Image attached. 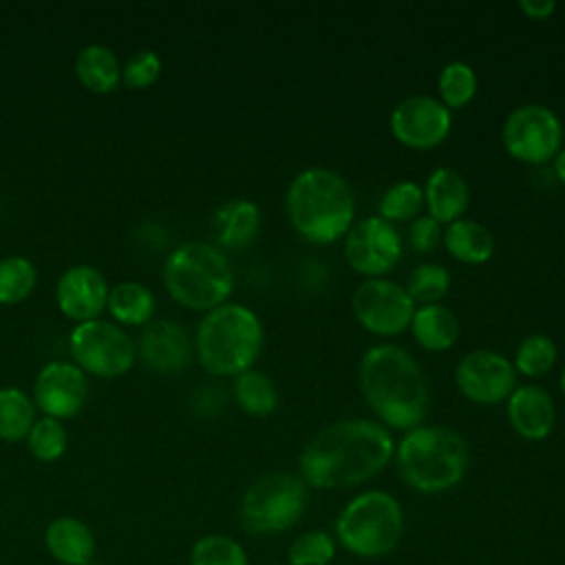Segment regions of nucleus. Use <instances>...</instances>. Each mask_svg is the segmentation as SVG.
I'll list each match as a JSON object with an SVG mask.
<instances>
[{
    "instance_id": "obj_1",
    "label": "nucleus",
    "mask_w": 565,
    "mask_h": 565,
    "mask_svg": "<svg viewBox=\"0 0 565 565\" xmlns=\"http://www.w3.org/2000/svg\"><path fill=\"white\" fill-rule=\"evenodd\" d=\"M395 455V439L375 419L349 417L320 428L307 439L298 470L309 488L340 490L380 475Z\"/></svg>"
},
{
    "instance_id": "obj_2",
    "label": "nucleus",
    "mask_w": 565,
    "mask_h": 565,
    "mask_svg": "<svg viewBox=\"0 0 565 565\" xmlns=\"http://www.w3.org/2000/svg\"><path fill=\"white\" fill-rule=\"evenodd\" d=\"M360 395L388 430H411L428 415L430 393L426 375L404 347L380 342L369 347L358 362Z\"/></svg>"
},
{
    "instance_id": "obj_3",
    "label": "nucleus",
    "mask_w": 565,
    "mask_h": 565,
    "mask_svg": "<svg viewBox=\"0 0 565 565\" xmlns=\"http://www.w3.org/2000/svg\"><path fill=\"white\" fill-rule=\"evenodd\" d=\"M285 214L300 238L311 245H331L355 223V194L338 170L309 166L289 181Z\"/></svg>"
},
{
    "instance_id": "obj_4",
    "label": "nucleus",
    "mask_w": 565,
    "mask_h": 565,
    "mask_svg": "<svg viewBox=\"0 0 565 565\" xmlns=\"http://www.w3.org/2000/svg\"><path fill=\"white\" fill-rule=\"evenodd\" d=\"M399 479L415 492L441 494L461 483L468 472V441L452 428L422 424L395 444Z\"/></svg>"
},
{
    "instance_id": "obj_5",
    "label": "nucleus",
    "mask_w": 565,
    "mask_h": 565,
    "mask_svg": "<svg viewBox=\"0 0 565 565\" xmlns=\"http://www.w3.org/2000/svg\"><path fill=\"white\" fill-rule=\"evenodd\" d=\"M263 342L260 318L245 305L225 302L201 318L194 353L207 373L236 377L256 364Z\"/></svg>"
},
{
    "instance_id": "obj_6",
    "label": "nucleus",
    "mask_w": 565,
    "mask_h": 565,
    "mask_svg": "<svg viewBox=\"0 0 565 565\" xmlns=\"http://www.w3.org/2000/svg\"><path fill=\"white\" fill-rule=\"evenodd\" d=\"M163 285L179 305L207 313L232 296L234 271L223 249L212 243L190 241L166 258Z\"/></svg>"
},
{
    "instance_id": "obj_7",
    "label": "nucleus",
    "mask_w": 565,
    "mask_h": 565,
    "mask_svg": "<svg viewBox=\"0 0 565 565\" xmlns=\"http://www.w3.org/2000/svg\"><path fill=\"white\" fill-rule=\"evenodd\" d=\"M335 543L358 558L388 556L404 536V510L386 490L355 494L338 514Z\"/></svg>"
},
{
    "instance_id": "obj_8",
    "label": "nucleus",
    "mask_w": 565,
    "mask_h": 565,
    "mask_svg": "<svg viewBox=\"0 0 565 565\" xmlns=\"http://www.w3.org/2000/svg\"><path fill=\"white\" fill-rule=\"evenodd\" d=\"M309 486L300 475L271 470L258 477L241 497L238 519L249 534H280L294 527L307 510Z\"/></svg>"
},
{
    "instance_id": "obj_9",
    "label": "nucleus",
    "mask_w": 565,
    "mask_h": 565,
    "mask_svg": "<svg viewBox=\"0 0 565 565\" xmlns=\"http://www.w3.org/2000/svg\"><path fill=\"white\" fill-rule=\"evenodd\" d=\"M501 143L521 163H550L563 148L561 117L545 104H521L503 119Z\"/></svg>"
},
{
    "instance_id": "obj_10",
    "label": "nucleus",
    "mask_w": 565,
    "mask_h": 565,
    "mask_svg": "<svg viewBox=\"0 0 565 565\" xmlns=\"http://www.w3.org/2000/svg\"><path fill=\"white\" fill-rule=\"evenodd\" d=\"M68 347L75 364L97 377H119L130 371L137 358L132 338L119 324L102 318L75 324Z\"/></svg>"
},
{
    "instance_id": "obj_11",
    "label": "nucleus",
    "mask_w": 565,
    "mask_h": 565,
    "mask_svg": "<svg viewBox=\"0 0 565 565\" xmlns=\"http://www.w3.org/2000/svg\"><path fill=\"white\" fill-rule=\"evenodd\" d=\"M351 311L362 329L380 338L408 331L415 302L404 285L391 278H364L351 294Z\"/></svg>"
},
{
    "instance_id": "obj_12",
    "label": "nucleus",
    "mask_w": 565,
    "mask_h": 565,
    "mask_svg": "<svg viewBox=\"0 0 565 565\" xmlns=\"http://www.w3.org/2000/svg\"><path fill=\"white\" fill-rule=\"evenodd\" d=\"M342 256L364 278H384L402 258V236L393 223L377 214L364 216L344 234Z\"/></svg>"
},
{
    "instance_id": "obj_13",
    "label": "nucleus",
    "mask_w": 565,
    "mask_h": 565,
    "mask_svg": "<svg viewBox=\"0 0 565 565\" xmlns=\"http://www.w3.org/2000/svg\"><path fill=\"white\" fill-rule=\"evenodd\" d=\"M512 360L494 349H472L463 353L455 366V386L472 404H503L516 384Z\"/></svg>"
},
{
    "instance_id": "obj_14",
    "label": "nucleus",
    "mask_w": 565,
    "mask_h": 565,
    "mask_svg": "<svg viewBox=\"0 0 565 565\" xmlns=\"http://www.w3.org/2000/svg\"><path fill=\"white\" fill-rule=\"evenodd\" d=\"M388 128L404 148L433 150L448 139L452 113L433 95H408L391 110Z\"/></svg>"
},
{
    "instance_id": "obj_15",
    "label": "nucleus",
    "mask_w": 565,
    "mask_h": 565,
    "mask_svg": "<svg viewBox=\"0 0 565 565\" xmlns=\"http://www.w3.org/2000/svg\"><path fill=\"white\" fill-rule=\"evenodd\" d=\"M86 397L88 377L75 362L53 360L40 369L33 386V404L46 417H75L86 404Z\"/></svg>"
},
{
    "instance_id": "obj_16",
    "label": "nucleus",
    "mask_w": 565,
    "mask_h": 565,
    "mask_svg": "<svg viewBox=\"0 0 565 565\" xmlns=\"http://www.w3.org/2000/svg\"><path fill=\"white\" fill-rule=\"evenodd\" d=\"M55 300L60 311L79 322L95 320L108 300V285L99 269L90 265H73L68 267L55 287Z\"/></svg>"
},
{
    "instance_id": "obj_17",
    "label": "nucleus",
    "mask_w": 565,
    "mask_h": 565,
    "mask_svg": "<svg viewBox=\"0 0 565 565\" xmlns=\"http://www.w3.org/2000/svg\"><path fill=\"white\" fill-rule=\"evenodd\" d=\"M137 353L154 373H181L192 360L194 342L179 322L152 320L139 338Z\"/></svg>"
},
{
    "instance_id": "obj_18",
    "label": "nucleus",
    "mask_w": 565,
    "mask_h": 565,
    "mask_svg": "<svg viewBox=\"0 0 565 565\" xmlns=\"http://www.w3.org/2000/svg\"><path fill=\"white\" fill-rule=\"evenodd\" d=\"M505 415L512 430L525 441H543L556 426L554 397L539 384H519L505 399Z\"/></svg>"
},
{
    "instance_id": "obj_19",
    "label": "nucleus",
    "mask_w": 565,
    "mask_h": 565,
    "mask_svg": "<svg viewBox=\"0 0 565 565\" xmlns=\"http://www.w3.org/2000/svg\"><path fill=\"white\" fill-rule=\"evenodd\" d=\"M422 190H424V207L428 210V216L435 218L437 223L448 225L466 216L470 205V185L459 170L450 166L435 168L426 177V183L422 185Z\"/></svg>"
},
{
    "instance_id": "obj_20",
    "label": "nucleus",
    "mask_w": 565,
    "mask_h": 565,
    "mask_svg": "<svg viewBox=\"0 0 565 565\" xmlns=\"http://www.w3.org/2000/svg\"><path fill=\"white\" fill-rule=\"evenodd\" d=\"M260 230V207L252 199H230L212 214V236L218 249H243Z\"/></svg>"
},
{
    "instance_id": "obj_21",
    "label": "nucleus",
    "mask_w": 565,
    "mask_h": 565,
    "mask_svg": "<svg viewBox=\"0 0 565 565\" xmlns=\"http://www.w3.org/2000/svg\"><path fill=\"white\" fill-rule=\"evenodd\" d=\"M44 547L62 565H86L95 556V536L77 516H57L44 530Z\"/></svg>"
},
{
    "instance_id": "obj_22",
    "label": "nucleus",
    "mask_w": 565,
    "mask_h": 565,
    "mask_svg": "<svg viewBox=\"0 0 565 565\" xmlns=\"http://www.w3.org/2000/svg\"><path fill=\"white\" fill-rule=\"evenodd\" d=\"M408 331L419 349L444 353L459 340V320L455 311L441 302L419 305L411 318Z\"/></svg>"
},
{
    "instance_id": "obj_23",
    "label": "nucleus",
    "mask_w": 565,
    "mask_h": 565,
    "mask_svg": "<svg viewBox=\"0 0 565 565\" xmlns=\"http://www.w3.org/2000/svg\"><path fill=\"white\" fill-rule=\"evenodd\" d=\"M441 245L446 247L450 258L463 265H483L494 254L492 232L483 223L466 216L444 225Z\"/></svg>"
},
{
    "instance_id": "obj_24",
    "label": "nucleus",
    "mask_w": 565,
    "mask_h": 565,
    "mask_svg": "<svg viewBox=\"0 0 565 565\" xmlns=\"http://www.w3.org/2000/svg\"><path fill=\"white\" fill-rule=\"evenodd\" d=\"M75 75L79 84L97 95L113 93L121 82V66L117 55L104 44H88L77 53Z\"/></svg>"
},
{
    "instance_id": "obj_25",
    "label": "nucleus",
    "mask_w": 565,
    "mask_h": 565,
    "mask_svg": "<svg viewBox=\"0 0 565 565\" xmlns=\"http://www.w3.org/2000/svg\"><path fill=\"white\" fill-rule=\"evenodd\" d=\"M106 309L119 324L137 327V324H146L152 320V316L157 311V300L146 285L126 280V282H117L113 289H108Z\"/></svg>"
},
{
    "instance_id": "obj_26",
    "label": "nucleus",
    "mask_w": 565,
    "mask_h": 565,
    "mask_svg": "<svg viewBox=\"0 0 565 565\" xmlns=\"http://www.w3.org/2000/svg\"><path fill=\"white\" fill-rule=\"evenodd\" d=\"M234 399L238 408L252 417H267L278 408L274 380L254 366L234 377Z\"/></svg>"
},
{
    "instance_id": "obj_27",
    "label": "nucleus",
    "mask_w": 565,
    "mask_h": 565,
    "mask_svg": "<svg viewBox=\"0 0 565 565\" xmlns=\"http://www.w3.org/2000/svg\"><path fill=\"white\" fill-rule=\"evenodd\" d=\"M479 88V79L475 68L468 62L452 60L441 66L437 75V99L452 113L466 108Z\"/></svg>"
},
{
    "instance_id": "obj_28",
    "label": "nucleus",
    "mask_w": 565,
    "mask_h": 565,
    "mask_svg": "<svg viewBox=\"0 0 565 565\" xmlns=\"http://www.w3.org/2000/svg\"><path fill=\"white\" fill-rule=\"evenodd\" d=\"M33 424H35L33 399L15 386L0 388V439L2 441L26 439Z\"/></svg>"
},
{
    "instance_id": "obj_29",
    "label": "nucleus",
    "mask_w": 565,
    "mask_h": 565,
    "mask_svg": "<svg viewBox=\"0 0 565 565\" xmlns=\"http://www.w3.org/2000/svg\"><path fill=\"white\" fill-rule=\"evenodd\" d=\"M424 210V190L417 181L404 179L388 185L377 201V216L388 223H411Z\"/></svg>"
},
{
    "instance_id": "obj_30",
    "label": "nucleus",
    "mask_w": 565,
    "mask_h": 565,
    "mask_svg": "<svg viewBox=\"0 0 565 565\" xmlns=\"http://www.w3.org/2000/svg\"><path fill=\"white\" fill-rule=\"evenodd\" d=\"M558 362V347L547 333H530L525 335L512 358V366L516 375L541 377L547 375Z\"/></svg>"
},
{
    "instance_id": "obj_31",
    "label": "nucleus",
    "mask_w": 565,
    "mask_h": 565,
    "mask_svg": "<svg viewBox=\"0 0 565 565\" xmlns=\"http://www.w3.org/2000/svg\"><path fill=\"white\" fill-rule=\"evenodd\" d=\"M450 271L439 263H422L408 271L404 289L419 305H437L450 291Z\"/></svg>"
},
{
    "instance_id": "obj_32",
    "label": "nucleus",
    "mask_w": 565,
    "mask_h": 565,
    "mask_svg": "<svg viewBox=\"0 0 565 565\" xmlns=\"http://www.w3.org/2000/svg\"><path fill=\"white\" fill-rule=\"evenodd\" d=\"M38 282L35 265L24 256L0 260V305H18L31 296Z\"/></svg>"
},
{
    "instance_id": "obj_33",
    "label": "nucleus",
    "mask_w": 565,
    "mask_h": 565,
    "mask_svg": "<svg viewBox=\"0 0 565 565\" xmlns=\"http://www.w3.org/2000/svg\"><path fill=\"white\" fill-rule=\"evenodd\" d=\"M190 565H249L245 547L227 534H203L190 547Z\"/></svg>"
},
{
    "instance_id": "obj_34",
    "label": "nucleus",
    "mask_w": 565,
    "mask_h": 565,
    "mask_svg": "<svg viewBox=\"0 0 565 565\" xmlns=\"http://www.w3.org/2000/svg\"><path fill=\"white\" fill-rule=\"evenodd\" d=\"M338 543L324 530H309L298 534L289 550L287 561L289 565H331L335 558Z\"/></svg>"
},
{
    "instance_id": "obj_35",
    "label": "nucleus",
    "mask_w": 565,
    "mask_h": 565,
    "mask_svg": "<svg viewBox=\"0 0 565 565\" xmlns=\"http://www.w3.org/2000/svg\"><path fill=\"white\" fill-rule=\"evenodd\" d=\"M26 446L29 452L40 459V461H57L68 446V435L66 428L62 426L60 419L53 417H42L35 419L26 435Z\"/></svg>"
},
{
    "instance_id": "obj_36",
    "label": "nucleus",
    "mask_w": 565,
    "mask_h": 565,
    "mask_svg": "<svg viewBox=\"0 0 565 565\" xmlns=\"http://www.w3.org/2000/svg\"><path fill=\"white\" fill-rule=\"evenodd\" d=\"M159 75H161V57L150 49H141L132 53L121 68V82L132 90L152 86L159 79Z\"/></svg>"
},
{
    "instance_id": "obj_37",
    "label": "nucleus",
    "mask_w": 565,
    "mask_h": 565,
    "mask_svg": "<svg viewBox=\"0 0 565 565\" xmlns=\"http://www.w3.org/2000/svg\"><path fill=\"white\" fill-rule=\"evenodd\" d=\"M441 236H444V225L430 218L428 214H419L415 221L408 223V230H406L408 247H413L419 254L433 252L441 243Z\"/></svg>"
},
{
    "instance_id": "obj_38",
    "label": "nucleus",
    "mask_w": 565,
    "mask_h": 565,
    "mask_svg": "<svg viewBox=\"0 0 565 565\" xmlns=\"http://www.w3.org/2000/svg\"><path fill=\"white\" fill-rule=\"evenodd\" d=\"M519 11L530 20H547L556 11V2H552V0H523V2H519Z\"/></svg>"
},
{
    "instance_id": "obj_39",
    "label": "nucleus",
    "mask_w": 565,
    "mask_h": 565,
    "mask_svg": "<svg viewBox=\"0 0 565 565\" xmlns=\"http://www.w3.org/2000/svg\"><path fill=\"white\" fill-rule=\"evenodd\" d=\"M552 170H554V177L556 181H561L565 185V146L556 152V157L552 159Z\"/></svg>"
},
{
    "instance_id": "obj_40",
    "label": "nucleus",
    "mask_w": 565,
    "mask_h": 565,
    "mask_svg": "<svg viewBox=\"0 0 565 565\" xmlns=\"http://www.w3.org/2000/svg\"><path fill=\"white\" fill-rule=\"evenodd\" d=\"M558 386H561V393L565 395V369H563V373H561V380H558Z\"/></svg>"
},
{
    "instance_id": "obj_41",
    "label": "nucleus",
    "mask_w": 565,
    "mask_h": 565,
    "mask_svg": "<svg viewBox=\"0 0 565 565\" xmlns=\"http://www.w3.org/2000/svg\"><path fill=\"white\" fill-rule=\"evenodd\" d=\"M86 565H102V563H99V561H95V558H93V561H88V563H86Z\"/></svg>"
}]
</instances>
